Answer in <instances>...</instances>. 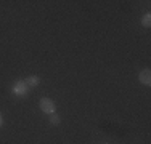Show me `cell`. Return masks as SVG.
Listing matches in <instances>:
<instances>
[{"instance_id":"4","label":"cell","mask_w":151,"mask_h":144,"mask_svg":"<svg viewBox=\"0 0 151 144\" xmlns=\"http://www.w3.org/2000/svg\"><path fill=\"white\" fill-rule=\"evenodd\" d=\"M26 83L27 86H37L39 83H40V78H39V75H29V77L26 78Z\"/></svg>"},{"instance_id":"7","label":"cell","mask_w":151,"mask_h":144,"mask_svg":"<svg viewBox=\"0 0 151 144\" xmlns=\"http://www.w3.org/2000/svg\"><path fill=\"white\" fill-rule=\"evenodd\" d=\"M2 125H3V115H2V112H0V128H2Z\"/></svg>"},{"instance_id":"5","label":"cell","mask_w":151,"mask_h":144,"mask_svg":"<svg viewBox=\"0 0 151 144\" xmlns=\"http://www.w3.org/2000/svg\"><path fill=\"white\" fill-rule=\"evenodd\" d=\"M142 26H143V27H146V29L151 26V14H150V13H146L145 16H143V19H142Z\"/></svg>"},{"instance_id":"2","label":"cell","mask_w":151,"mask_h":144,"mask_svg":"<svg viewBox=\"0 0 151 144\" xmlns=\"http://www.w3.org/2000/svg\"><path fill=\"white\" fill-rule=\"evenodd\" d=\"M39 107H40L42 112L45 114H55V103H53V99L50 98H40V101H39Z\"/></svg>"},{"instance_id":"6","label":"cell","mask_w":151,"mask_h":144,"mask_svg":"<svg viewBox=\"0 0 151 144\" xmlns=\"http://www.w3.org/2000/svg\"><path fill=\"white\" fill-rule=\"evenodd\" d=\"M60 115L58 114H50V123L52 125H60Z\"/></svg>"},{"instance_id":"1","label":"cell","mask_w":151,"mask_h":144,"mask_svg":"<svg viewBox=\"0 0 151 144\" xmlns=\"http://www.w3.org/2000/svg\"><path fill=\"white\" fill-rule=\"evenodd\" d=\"M12 91L15 93L16 96H21V98H24V96L29 95V86H27V83L24 80H18L13 83L12 86Z\"/></svg>"},{"instance_id":"3","label":"cell","mask_w":151,"mask_h":144,"mask_svg":"<svg viewBox=\"0 0 151 144\" xmlns=\"http://www.w3.org/2000/svg\"><path fill=\"white\" fill-rule=\"evenodd\" d=\"M138 80L142 82L143 85H151V71L150 69H143L138 74Z\"/></svg>"}]
</instances>
